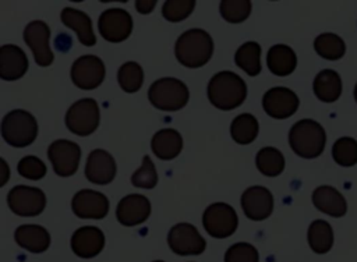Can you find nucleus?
Masks as SVG:
<instances>
[{
    "mask_svg": "<svg viewBox=\"0 0 357 262\" xmlns=\"http://www.w3.org/2000/svg\"><path fill=\"white\" fill-rule=\"evenodd\" d=\"M247 98L244 79L233 71L215 74L208 84V99L220 110H233L243 105Z\"/></svg>",
    "mask_w": 357,
    "mask_h": 262,
    "instance_id": "obj_1",
    "label": "nucleus"
},
{
    "mask_svg": "<svg viewBox=\"0 0 357 262\" xmlns=\"http://www.w3.org/2000/svg\"><path fill=\"white\" fill-rule=\"evenodd\" d=\"M213 53V40L211 35L199 28L183 32L176 40L174 54L180 64L188 68L205 66Z\"/></svg>",
    "mask_w": 357,
    "mask_h": 262,
    "instance_id": "obj_2",
    "label": "nucleus"
},
{
    "mask_svg": "<svg viewBox=\"0 0 357 262\" xmlns=\"http://www.w3.org/2000/svg\"><path fill=\"white\" fill-rule=\"evenodd\" d=\"M289 144L300 157L314 159L322 153L326 144V134L318 121L303 118L290 128Z\"/></svg>",
    "mask_w": 357,
    "mask_h": 262,
    "instance_id": "obj_3",
    "label": "nucleus"
},
{
    "mask_svg": "<svg viewBox=\"0 0 357 262\" xmlns=\"http://www.w3.org/2000/svg\"><path fill=\"white\" fill-rule=\"evenodd\" d=\"M148 99L151 105L159 110L176 111L187 105L190 92L183 81L173 77H166L156 79L149 86Z\"/></svg>",
    "mask_w": 357,
    "mask_h": 262,
    "instance_id": "obj_4",
    "label": "nucleus"
},
{
    "mask_svg": "<svg viewBox=\"0 0 357 262\" xmlns=\"http://www.w3.org/2000/svg\"><path fill=\"white\" fill-rule=\"evenodd\" d=\"M38 135V123L35 117L21 109L8 111L1 121V137L14 148L31 145Z\"/></svg>",
    "mask_w": 357,
    "mask_h": 262,
    "instance_id": "obj_5",
    "label": "nucleus"
},
{
    "mask_svg": "<svg viewBox=\"0 0 357 262\" xmlns=\"http://www.w3.org/2000/svg\"><path fill=\"white\" fill-rule=\"evenodd\" d=\"M100 121L99 106L95 99L84 98L70 106L66 113V127L75 135L86 137L92 134Z\"/></svg>",
    "mask_w": 357,
    "mask_h": 262,
    "instance_id": "obj_6",
    "label": "nucleus"
},
{
    "mask_svg": "<svg viewBox=\"0 0 357 262\" xmlns=\"http://www.w3.org/2000/svg\"><path fill=\"white\" fill-rule=\"evenodd\" d=\"M202 224L211 237L227 238L236 231L238 217L230 205L216 202L205 209L202 215Z\"/></svg>",
    "mask_w": 357,
    "mask_h": 262,
    "instance_id": "obj_7",
    "label": "nucleus"
},
{
    "mask_svg": "<svg viewBox=\"0 0 357 262\" xmlns=\"http://www.w3.org/2000/svg\"><path fill=\"white\" fill-rule=\"evenodd\" d=\"M7 202L17 216L32 217L43 212L46 196L40 188L29 185H15L8 191Z\"/></svg>",
    "mask_w": 357,
    "mask_h": 262,
    "instance_id": "obj_8",
    "label": "nucleus"
},
{
    "mask_svg": "<svg viewBox=\"0 0 357 262\" xmlns=\"http://www.w3.org/2000/svg\"><path fill=\"white\" fill-rule=\"evenodd\" d=\"M167 244L174 254L183 256L199 255L206 247V242L197 227L190 223L174 224L167 234Z\"/></svg>",
    "mask_w": 357,
    "mask_h": 262,
    "instance_id": "obj_9",
    "label": "nucleus"
},
{
    "mask_svg": "<svg viewBox=\"0 0 357 262\" xmlns=\"http://www.w3.org/2000/svg\"><path fill=\"white\" fill-rule=\"evenodd\" d=\"M98 29L103 39L112 43H119L131 35L132 18L130 13L123 8H109L100 14Z\"/></svg>",
    "mask_w": 357,
    "mask_h": 262,
    "instance_id": "obj_10",
    "label": "nucleus"
},
{
    "mask_svg": "<svg viewBox=\"0 0 357 262\" xmlns=\"http://www.w3.org/2000/svg\"><path fill=\"white\" fill-rule=\"evenodd\" d=\"M47 156L54 173L60 177H68L73 176L79 166L81 148L73 141L56 139L50 144Z\"/></svg>",
    "mask_w": 357,
    "mask_h": 262,
    "instance_id": "obj_11",
    "label": "nucleus"
},
{
    "mask_svg": "<svg viewBox=\"0 0 357 262\" xmlns=\"http://www.w3.org/2000/svg\"><path fill=\"white\" fill-rule=\"evenodd\" d=\"M71 79L79 89H95L105 79V64L93 54L78 57L71 66Z\"/></svg>",
    "mask_w": 357,
    "mask_h": 262,
    "instance_id": "obj_12",
    "label": "nucleus"
},
{
    "mask_svg": "<svg viewBox=\"0 0 357 262\" xmlns=\"http://www.w3.org/2000/svg\"><path fill=\"white\" fill-rule=\"evenodd\" d=\"M50 29L43 21H32L24 29V40L32 50L35 63L40 67H47L53 63V52L49 46Z\"/></svg>",
    "mask_w": 357,
    "mask_h": 262,
    "instance_id": "obj_13",
    "label": "nucleus"
},
{
    "mask_svg": "<svg viewBox=\"0 0 357 262\" xmlns=\"http://www.w3.org/2000/svg\"><path fill=\"white\" fill-rule=\"evenodd\" d=\"M298 96L286 86H275L268 89L262 98V107L265 113L273 118H287L298 109Z\"/></svg>",
    "mask_w": 357,
    "mask_h": 262,
    "instance_id": "obj_14",
    "label": "nucleus"
},
{
    "mask_svg": "<svg viewBox=\"0 0 357 262\" xmlns=\"http://www.w3.org/2000/svg\"><path fill=\"white\" fill-rule=\"evenodd\" d=\"M241 208L251 220H265L273 210V196L271 191L262 185H252L241 195Z\"/></svg>",
    "mask_w": 357,
    "mask_h": 262,
    "instance_id": "obj_15",
    "label": "nucleus"
},
{
    "mask_svg": "<svg viewBox=\"0 0 357 262\" xmlns=\"http://www.w3.org/2000/svg\"><path fill=\"white\" fill-rule=\"evenodd\" d=\"M71 209L81 219H103L109 212V199L102 192L81 190L73 196Z\"/></svg>",
    "mask_w": 357,
    "mask_h": 262,
    "instance_id": "obj_16",
    "label": "nucleus"
},
{
    "mask_svg": "<svg viewBox=\"0 0 357 262\" xmlns=\"http://www.w3.org/2000/svg\"><path fill=\"white\" fill-rule=\"evenodd\" d=\"M151 215V202L145 195L130 194L119 201L116 217L120 224L132 227L144 223Z\"/></svg>",
    "mask_w": 357,
    "mask_h": 262,
    "instance_id": "obj_17",
    "label": "nucleus"
},
{
    "mask_svg": "<svg viewBox=\"0 0 357 262\" xmlns=\"http://www.w3.org/2000/svg\"><path fill=\"white\" fill-rule=\"evenodd\" d=\"M103 247L105 234L95 226H82L77 229L71 237V249L82 259L95 258L100 254Z\"/></svg>",
    "mask_w": 357,
    "mask_h": 262,
    "instance_id": "obj_18",
    "label": "nucleus"
},
{
    "mask_svg": "<svg viewBox=\"0 0 357 262\" xmlns=\"http://www.w3.org/2000/svg\"><path fill=\"white\" fill-rule=\"evenodd\" d=\"M85 176L89 183L105 185L113 181L116 176V162L105 149H93L86 159Z\"/></svg>",
    "mask_w": 357,
    "mask_h": 262,
    "instance_id": "obj_19",
    "label": "nucleus"
},
{
    "mask_svg": "<svg viewBox=\"0 0 357 262\" xmlns=\"http://www.w3.org/2000/svg\"><path fill=\"white\" fill-rule=\"evenodd\" d=\"M28 70V59L22 49L15 45H3L0 47V78L4 81H17Z\"/></svg>",
    "mask_w": 357,
    "mask_h": 262,
    "instance_id": "obj_20",
    "label": "nucleus"
},
{
    "mask_svg": "<svg viewBox=\"0 0 357 262\" xmlns=\"http://www.w3.org/2000/svg\"><path fill=\"white\" fill-rule=\"evenodd\" d=\"M314 206L332 217H342L347 212L344 196L332 185H319L312 192Z\"/></svg>",
    "mask_w": 357,
    "mask_h": 262,
    "instance_id": "obj_21",
    "label": "nucleus"
},
{
    "mask_svg": "<svg viewBox=\"0 0 357 262\" xmlns=\"http://www.w3.org/2000/svg\"><path fill=\"white\" fill-rule=\"evenodd\" d=\"M14 238L21 248L33 254L45 252L50 245L49 231L39 224L18 226L14 233Z\"/></svg>",
    "mask_w": 357,
    "mask_h": 262,
    "instance_id": "obj_22",
    "label": "nucleus"
},
{
    "mask_svg": "<svg viewBox=\"0 0 357 262\" xmlns=\"http://www.w3.org/2000/svg\"><path fill=\"white\" fill-rule=\"evenodd\" d=\"M60 17L61 22L77 33L78 40L84 46H93L96 43V38L92 31V21L89 15H86L84 11L73 7H66L63 8Z\"/></svg>",
    "mask_w": 357,
    "mask_h": 262,
    "instance_id": "obj_23",
    "label": "nucleus"
},
{
    "mask_svg": "<svg viewBox=\"0 0 357 262\" xmlns=\"http://www.w3.org/2000/svg\"><path fill=\"white\" fill-rule=\"evenodd\" d=\"M151 148L160 160H172L181 152L183 138L178 131L173 128H163L152 137Z\"/></svg>",
    "mask_w": 357,
    "mask_h": 262,
    "instance_id": "obj_24",
    "label": "nucleus"
},
{
    "mask_svg": "<svg viewBox=\"0 0 357 262\" xmlns=\"http://www.w3.org/2000/svg\"><path fill=\"white\" fill-rule=\"evenodd\" d=\"M315 96L325 103H333L340 98L342 79L340 75L331 68H325L317 74L312 82Z\"/></svg>",
    "mask_w": 357,
    "mask_h": 262,
    "instance_id": "obj_25",
    "label": "nucleus"
},
{
    "mask_svg": "<svg viewBox=\"0 0 357 262\" xmlns=\"http://www.w3.org/2000/svg\"><path fill=\"white\" fill-rule=\"evenodd\" d=\"M266 66L269 71L279 77H286L296 70L297 56L287 45H273L266 54Z\"/></svg>",
    "mask_w": 357,
    "mask_h": 262,
    "instance_id": "obj_26",
    "label": "nucleus"
},
{
    "mask_svg": "<svg viewBox=\"0 0 357 262\" xmlns=\"http://www.w3.org/2000/svg\"><path fill=\"white\" fill-rule=\"evenodd\" d=\"M307 240L315 254H326L333 245V230L326 220H314L308 227Z\"/></svg>",
    "mask_w": 357,
    "mask_h": 262,
    "instance_id": "obj_27",
    "label": "nucleus"
},
{
    "mask_svg": "<svg viewBox=\"0 0 357 262\" xmlns=\"http://www.w3.org/2000/svg\"><path fill=\"white\" fill-rule=\"evenodd\" d=\"M259 57H261V46L257 42L251 40V42L243 43L237 49L234 54V63L248 75L255 77L261 72Z\"/></svg>",
    "mask_w": 357,
    "mask_h": 262,
    "instance_id": "obj_28",
    "label": "nucleus"
},
{
    "mask_svg": "<svg viewBox=\"0 0 357 262\" xmlns=\"http://www.w3.org/2000/svg\"><path fill=\"white\" fill-rule=\"evenodd\" d=\"M314 49L318 53V56L331 61L342 59L346 53L344 40L339 35L332 32L318 35L314 40Z\"/></svg>",
    "mask_w": 357,
    "mask_h": 262,
    "instance_id": "obj_29",
    "label": "nucleus"
},
{
    "mask_svg": "<svg viewBox=\"0 0 357 262\" xmlns=\"http://www.w3.org/2000/svg\"><path fill=\"white\" fill-rule=\"evenodd\" d=\"M258 121L257 118L250 113H243L234 117V120L230 124V134L234 142L240 145L251 144L257 135H258Z\"/></svg>",
    "mask_w": 357,
    "mask_h": 262,
    "instance_id": "obj_30",
    "label": "nucleus"
},
{
    "mask_svg": "<svg viewBox=\"0 0 357 262\" xmlns=\"http://www.w3.org/2000/svg\"><path fill=\"white\" fill-rule=\"evenodd\" d=\"M255 164L264 176L276 177L284 169V156L279 149L273 146H265L258 151L255 156Z\"/></svg>",
    "mask_w": 357,
    "mask_h": 262,
    "instance_id": "obj_31",
    "label": "nucleus"
},
{
    "mask_svg": "<svg viewBox=\"0 0 357 262\" xmlns=\"http://www.w3.org/2000/svg\"><path fill=\"white\" fill-rule=\"evenodd\" d=\"M117 81L120 88L127 93L139 91L144 82L142 67L135 61L124 63L117 71Z\"/></svg>",
    "mask_w": 357,
    "mask_h": 262,
    "instance_id": "obj_32",
    "label": "nucleus"
},
{
    "mask_svg": "<svg viewBox=\"0 0 357 262\" xmlns=\"http://www.w3.org/2000/svg\"><path fill=\"white\" fill-rule=\"evenodd\" d=\"M332 157L343 167L354 166L357 163V141L351 137L339 138L332 146Z\"/></svg>",
    "mask_w": 357,
    "mask_h": 262,
    "instance_id": "obj_33",
    "label": "nucleus"
},
{
    "mask_svg": "<svg viewBox=\"0 0 357 262\" xmlns=\"http://www.w3.org/2000/svg\"><path fill=\"white\" fill-rule=\"evenodd\" d=\"M223 20L231 24L245 21L251 13V1L248 0H223L219 6Z\"/></svg>",
    "mask_w": 357,
    "mask_h": 262,
    "instance_id": "obj_34",
    "label": "nucleus"
},
{
    "mask_svg": "<svg viewBox=\"0 0 357 262\" xmlns=\"http://www.w3.org/2000/svg\"><path fill=\"white\" fill-rule=\"evenodd\" d=\"M156 183H158V173H156L155 164L151 160V157L145 155L142 157V166L138 170H135L131 176V184L138 188L151 190L156 185Z\"/></svg>",
    "mask_w": 357,
    "mask_h": 262,
    "instance_id": "obj_35",
    "label": "nucleus"
},
{
    "mask_svg": "<svg viewBox=\"0 0 357 262\" xmlns=\"http://www.w3.org/2000/svg\"><path fill=\"white\" fill-rule=\"evenodd\" d=\"M194 0H166L162 7L163 17L170 22L185 20L194 10Z\"/></svg>",
    "mask_w": 357,
    "mask_h": 262,
    "instance_id": "obj_36",
    "label": "nucleus"
},
{
    "mask_svg": "<svg viewBox=\"0 0 357 262\" xmlns=\"http://www.w3.org/2000/svg\"><path fill=\"white\" fill-rule=\"evenodd\" d=\"M257 248L248 242H236L225 254V262H258Z\"/></svg>",
    "mask_w": 357,
    "mask_h": 262,
    "instance_id": "obj_37",
    "label": "nucleus"
},
{
    "mask_svg": "<svg viewBox=\"0 0 357 262\" xmlns=\"http://www.w3.org/2000/svg\"><path fill=\"white\" fill-rule=\"evenodd\" d=\"M17 170L20 176L28 180H40L46 174L45 163L36 156H25L18 162Z\"/></svg>",
    "mask_w": 357,
    "mask_h": 262,
    "instance_id": "obj_38",
    "label": "nucleus"
},
{
    "mask_svg": "<svg viewBox=\"0 0 357 262\" xmlns=\"http://www.w3.org/2000/svg\"><path fill=\"white\" fill-rule=\"evenodd\" d=\"M155 4H156L155 0H137L135 1V8L141 14H149L153 10Z\"/></svg>",
    "mask_w": 357,
    "mask_h": 262,
    "instance_id": "obj_39",
    "label": "nucleus"
},
{
    "mask_svg": "<svg viewBox=\"0 0 357 262\" xmlns=\"http://www.w3.org/2000/svg\"><path fill=\"white\" fill-rule=\"evenodd\" d=\"M354 99H356V102H357V84H356V86H354Z\"/></svg>",
    "mask_w": 357,
    "mask_h": 262,
    "instance_id": "obj_40",
    "label": "nucleus"
},
{
    "mask_svg": "<svg viewBox=\"0 0 357 262\" xmlns=\"http://www.w3.org/2000/svg\"><path fill=\"white\" fill-rule=\"evenodd\" d=\"M152 262H165V261H152Z\"/></svg>",
    "mask_w": 357,
    "mask_h": 262,
    "instance_id": "obj_41",
    "label": "nucleus"
}]
</instances>
